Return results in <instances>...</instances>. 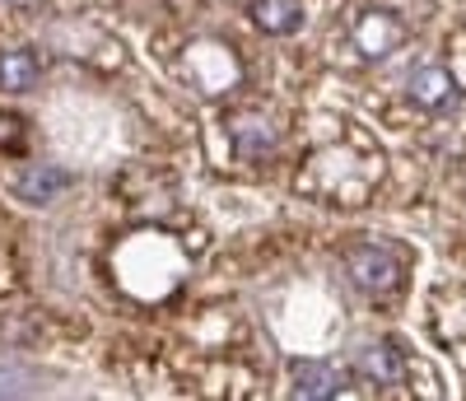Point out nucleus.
<instances>
[{"label":"nucleus","instance_id":"nucleus-1","mask_svg":"<svg viewBox=\"0 0 466 401\" xmlns=\"http://www.w3.org/2000/svg\"><path fill=\"white\" fill-rule=\"evenodd\" d=\"M345 271L364 294H392L406 275L397 248H387V243H355L345 252Z\"/></svg>","mask_w":466,"mask_h":401},{"label":"nucleus","instance_id":"nucleus-2","mask_svg":"<svg viewBox=\"0 0 466 401\" xmlns=\"http://www.w3.org/2000/svg\"><path fill=\"white\" fill-rule=\"evenodd\" d=\"M289 378H294V396H303V401H327V396L345 392V369L322 365V359H299Z\"/></svg>","mask_w":466,"mask_h":401},{"label":"nucleus","instance_id":"nucleus-3","mask_svg":"<svg viewBox=\"0 0 466 401\" xmlns=\"http://www.w3.org/2000/svg\"><path fill=\"white\" fill-rule=\"evenodd\" d=\"M355 374H360L364 383H373V387H397V383L406 378V359H401L397 345L378 341V345H364V350L355 355Z\"/></svg>","mask_w":466,"mask_h":401},{"label":"nucleus","instance_id":"nucleus-4","mask_svg":"<svg viewBox=\"0 0 466 401\" xmlns=\"http://www.w3.org/2000/svg\"><path fill=\"white\" fill-rule=\"evenodd\" d=\"M228 140L233 149H238V159H248V164H257V159H266L270 149H276V127L266 122V117H252V112H238L228 122Z\"/></svg>","mask_w":466,"mask_h":401},{"label":"nucleus","instance_id":"nucleus-5","mask_svg":"<svg viewBox=\"0 0 466 401\" xmlns=\"http://www.w3.org/2000/svg\"><path fill=\"white\" fill-rule=\"evenodd\" d=\"M66 187H70V173L61 164H28L15 182L19 200H28V206H52Z\"/></svg>","mask_w":466,"mask_h":401},{"label":"nucleus","instance_id":"nucleus-6","mask_svg":"<svg viewBox=\"0 0 466 401\" xmlns=\"http://www.w3.org/2000/svg\"><path fill=\"white\" fill-rule=\"evenodd\" d=\"M410 98H415L420 108H430V112L452 108V103H457L452 75H448V70H439V66H424V70H415V75H410Z\"/></svg>","mask_w":466,"mask_h":401},{"label":"nucleus","instance_id":"nucleus-7","mask_svg":"<svg viewBox=\"0 0 466 401\" xmlns=\"http://www.w3.org/2000/svg\"><path fill=\"white\" fill-rule=\"evenodd\" d=\"M252 24L261 33H276V37L299 33L303 28V5L299 0H252Z\"/></svg>","mask_w":466,"mask_h":401},{"label":"nucleus","instance_id":"nucleus-8","mask_svg":"<svg viewBox=\"0 0 466 401\" xmlns=\"http://www.w3.org/2000/svg\"><path fill=\"white\" fill-rule=\"evenodd\" d=\"M37 70H43V61H37L33 47H15L0 57V89H10V94H24L37 85Z\"/></svg>","mask_w":466,"mask_h":401},{"label":"nucleus","instance_id":"nucleus-9","mask_svg":"<svg viewBox=\"0 0 466 401\" xmlns=\"http://www.w3.org/2000/svg\"><path fill=\"white\" fill-rule=\"evenodd\" d=\"M19 5H33V0H19Z\"/></svg>","mask_w":466,"mask_h":401}]
</instances>
